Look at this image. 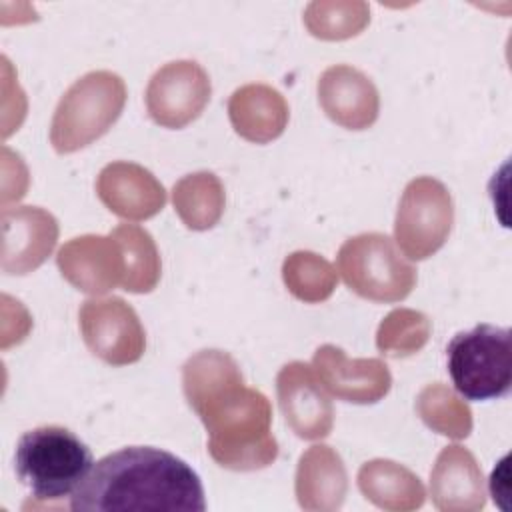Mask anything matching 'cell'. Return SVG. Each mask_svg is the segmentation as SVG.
Returning a JSON list of instances; mask_svg holds the SVG:
<instances>
[{"label": "cell", "mask_w": 512, "mask_h": 512, "mask_svg": "<svg viewBox=\"0 0 512 512\" xmlns=\"http://www.w3.org/2000/svg\"><path fill=\"white\" fill-rule=\"evenodd\" d=\"M190 408L208 432V452L228 470L248 472L272 464L278 442L272 436L268 398L244 384L234 358L222 350H200L182 368Z\"/></svg>", "instance_id": "1"}, {"label": "cell", "mask_w": 512, "mask_h": 512, "mask_svg": "<svg viewBox=\"0 0 512 512\" xmlns=\"http://www.w3.org/2000/svg\"><path fill=\"white\" fill-rule=\"evenodd\" d=\"M74 512L206 510L200 476L154 446H126L100 458L72 494Z\"/></svg>", "instance_id": "2"}, {"label": "cell", "mask_w": 512, "mask_h": 512, "mask_svg": "<svg viewBox=\"0 0 512 512\" xmlns=\"http://www.w3.org/2000/svg\"><path fill=\"white\" fill-rule=\"evenodd\" d=\"M94 466L90 448L68 428L48 424L20 436L14 468L40 502H56L80 488Z\"/></svg>", "instance_id": "3"}, {"label": "cell", "mask_w": 512, "mask_h": 512, "mask_svg": "<svg viewBox=\"0 0 512 512\" xmlns=\"http://www.w3.org/2000/svg\"><path fill=\"white\" fill-rule=\"evenodd\" d=\"M126 104V84L110 70L88 72L78 78L60 98L52 124L50 142L58 154L76 152L100 136L120 118Z\"/></svg>", "instance_id": "4"}, {"label": "cell", "mask_w": 512, "mask_h": 512, "mask_svg": "<svg viewBox=\"0 0 512 512\" xmlns=\"http://www.w3.org/2000/svg\"><path fill=\"white\" fill-rule=\"evenodd\" d=\"M448 374L466 400H494L510 392L512 348L510 330L478 324L458 332L446 346Z\"/></svg>", "instance_id": "5"}, {"label": "cell", "mask_w": 512, "mask_h": 512, "mask_svg": "<svg viewBox=\"0 0 512 512\" xmlns=\"http://www.w3.org/2000/svg\"><path fill=\"white\" fill-rule=\"evenodd\" d=\"M336 266L346 286L372 302H400L416 284V268L380 232L348 238L338 250Z\"/></svg>", "instance_id": "6"}, {"label": "cell", "mask_w": 512, "mask_h": 512, "mask_svg": "<svg viewBox=\"0 0 512 512\" xmlns=\"http://www.w3.org/2000/svg\"><path fill=\"white\" fill-rule=\"evenodd\" d=\"M454 224V204L448 188L430 176L408 182L402 192L394 238L410 260H424L438 252Z\"/></svg>", "instance_id": "7"}, {"label": "cell", "mask_w": 512, "mask_h": 512, "mask_svg": "<svg viewBox=\"0 0 512 512\" xmlns=\"http://www.w3.org/2000/svg\"><path fill=\"white\" fill-rule=\"evenodd\" d=\"M78 324L88 350L112 366L134 364L146 348L138 314L118 296L90 298L78 310Z\"/></svg>", "instance_id": "8"}, {"label": "cell", "mask_w": 512, "mask_h": 512, "mask_svg": "<svg viewBox=\"0 0 512 512\" xmlns=\"http://www.w3.org/2000/svg\"><path fill=\"white\" fill-rule=\"evenodd\" d=\"M210 92V78L198 62H168L148 82L146 110L156 124L178 130L202 114Z\"/></svg>", "instance_id": "9"}, {"label": "cell", "mask_w": 512, "mask_h": 512, "mask_svg": "<svg viewBox=\"0 0 512 512\" xmlns=\"http://www.w3.org/2000/svg\"><path fill=\"white\" fill-rule=\"evenodd\" d=\"M276 394L286 424L298 438L320 440L332 432V402L308 364H284L276 376Z\"/></svg>", "instance_id": "10"}, {"label": "cell", "mask_w": 512, "mask_h": 512, "mask_svg": "<svg viewBox=\"0 0 512 512\" xmlns=\"http://www.w3.org/2000/svg\"><path fill=\"white\" fill-rule=\"evenodd\" d=\"M312 368L328 394L352 404H374L392 386L390 370L380 358L350 360L334 344H324L314 352Z\"/></svg>", "instance_id": "11"}, {"label": "cell", "mask_w": 512, "mask_h": 512, "mask_svg": "<svg viewBox=\"0 0 512 512\" xmlns=\"http://www.w3.org/2000/svg\"><path fill=\"white\" fill-rule=\"evenodd\" d=\"M60 274L80 292L104 294L124 280V256L112 234L68 240L56 256Z\"/></svg>", "instance_id": "12"}, {"label": "cell", "mask_w": 512, "mask_h": 512, "mask_svg": "<svg viewBox=\"0 0 512 512\" xmlns=\"http://www.w3.org/2000/svg\"><path fill=\"white\" fill-rule=\"evenodd\" d=\"M58 240L56 218L38 206L4 208L2 212V270L28 274L54 250Z\"/></svg>", "instance_id": "13"}, {"label": "cell", "mask_w": 512, "mask_h": 512, "mask_svg": "<svg viewBox=\"0 0 512 512\" xmlns=\"http://www.w3.org/2000/svg\"><path fill=\"white\" fill-rule=\"evenodd\" d=\"M96 194L112 214L134 222L156 216L166 204L164 186L134 162L106 164L96 178Z\"/></svg>", "instance_id": "14"}, {"label": "cell", "mask_w": 512, "mask_h": 512, "mask_svg": "<svg viewBox=\"0 0 512 512\" xmlns=\"http://www.w3.org/2000/svg\"><path fill=\"white\" fill-rule=\"evenodd\" d=\"M318 102L330 120L348 130L372 126L380 110V96L372 80L348 64H336L322 72Z\"/></svg>", "instance_id": "15"}, {"label": "cell", "mask_w": 512, "mask_h": 512, "mask_svg": "<svg viewBox=\"0 0 512 512\" xmlns=\"http://www.w3.org/2000/svg\"><path fill=\"white\" fill-rule=\"evenodd\" d=\"M430 498L444 512H476L486 506L482 468L468 448L452 444L440 450L430 470Z\"/></svg>", "instance_id": "16"}, {"label": "cell", "mask_w": 512, "mask_h": 512, "mask_svg": "<svg viewBox=\"0 0 512 512\" xmlns=\"http://www.w3.org/2000/svg\"><path fill=\"white\" fill-rule=\"evenodd\" d=\"M294 490L304 510L334 512L342 508L348 476L338 452L326 444L310 446L298 460Z\"/></svg>", "instance_id": "17"}, {"label": "cell", "mask_w": 512, "mask_h": 512, "mask_svg": "<svg viewBox=\"0 0 512 512\" xmlns=\"http://www.w3.org/2000/svg\"><path fill=\"white\" fill-rule=\"evenodd\" d=\"M230 122L244 140L266 144L278 138L288 124L284 96L268 84H246L228 100Z\"/></svg>", "instance_id": "18"}, {"label": "cell", "mask_w": 512, "mask_h": 512, "mask_svg": "<svg viewBox=\"0 0 512 512\" xmlns=\"http://www.w3.org/2000/svg\"><path fill=\"white\" fill-rule=\"evenodd\" d=\"M358 488L366 500L390 512L416 510L426 500V490L420 478L406 466L384 458L360 466Z\"/></svg>", "instance_id": "19"}, {"label": "cell", "mask_w": 512, "mask_h": 512, "mask_svg": "<svg viewBox=\"0 0 512 512\" xmlns=\"http://www.w3.org/2000/svg\"><path fill=\"white\" fill-rule=\"evenodd\" d=\"M174 210L190 230L212 228L224 212V186L212 172H196L172 188Z\"/></svg>", "instance_id": "20"}, {"label": "cell", "mask_w": 512, "mask_h": 512, "mask_svg": "<svg viewBox=\"0 0 512 512\" xmlns=\"http://www.w3.org/2000/svg\"><path fill=\"white\" fill-rule=\"evenodd\" d=\"M110 234L124 256L122 288L134 294L152 292L160 280V256L152 236L136 224H118Z\"/></svg>", "instance_id": "21"}, {"label": "cell", "mask_w": 512, "mask_h": 512, "mask_svg": "<svg viewBox=\"0 0 512 512\" xmlns=\"http://www.w3.org/2000/svg\"><path fill=\"white\" fill-rule=\"evenodd\" d=\"M416 412L428 428L442 436L462 440L472 432V412L468 404L442 382L422 388L416 398Z\"/></svg>", "instance_id": "22"}, {"label": "cell", "mask_w": 512, "mask_h": 512, "mask_svg": "<svg viewBox=\"0 0 512 512\" xmlns=\"http://www.w3.org/2000/svg\"><path fill=\"white\" fill-rule=\"evenodd\" d=\"M282 278L286 288L304 302H322L330 298L336 288V270L322 256L300 250L290 254L282 264Z\"/></svg>", "instance_id": "23"}, {"label": "cell", "mask_w": 512, "mask_h": 512, "mask_svg": "<svg viewBox=\"0 0 512 512\" xmlns=\"http://www.w3.org/2000/svg\"><path fill=\"white\" fill-rule=\"evenodd\" d=\"M432 332V324L426 314L396 308L378 326L376 346L382 354L392 358H406L424 348Z\"/></svg>", "instance_id": "24"}, {"label": "cell", "mask_w": 512, "mask_h": 512, "mask_svg": "<svg viewBox=\"0 0 512 512\" xmlns=\"http://www.w3.org/2000/svg\"><path fill=\"white\" fill-rule=\"evenodd\" d=\"M304 22L308 30L316 38L324 40H344L350 36H356L368 22V8L366 4H352V8L340 16V14H328L320 2L310 4L304 16Z\"/></svg>", "instance_id": "25"}]
</instances>
